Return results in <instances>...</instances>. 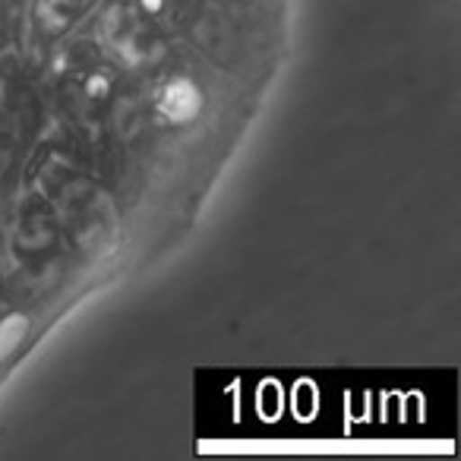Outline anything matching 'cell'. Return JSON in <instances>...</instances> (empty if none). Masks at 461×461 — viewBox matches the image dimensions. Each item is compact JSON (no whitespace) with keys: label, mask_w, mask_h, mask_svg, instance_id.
<instances>
[{"label":"cell","mask_w":461,"mask_h":461,"mask_svg":"<svg viewBox=\"0 0 461 461\" xmlns=\"http://www.w3.org/2000/svg\"><path fill=\"white\" fill-rule=\"evenodd\" d=\"M0 35H4V20H0Z\"/></svg>","instance_id":"277c9868"},{"label":"cell","mask_w":461,"mask_h":461,"mask_svg":"<svg viewBox=\"0 0 461 461\" xmlns=\"http://www.w3.org/2000/svg\"><path fill=\"white\" fill-rule=\"evenodd\" d=\"M7 108H10V79L7 73L0 70V121L7 117Z\"/></svg>","instance_id":"3957f363"},{"label":"cell","mask_w":461,"mask_h":461,"mask_svg":"<svg viewBox=\"0 0 461 461\" xmlns=\"http://www.w3.org/2000/svg\"><path fill=\"white\" fill-rule=\"evenodd\" d=\"M51 209L60 228L77 240L79 250H102L104 238H111V205L89 180L70 177L51 193Z\"/></svg>","instance_id":"6da1fadb"},{"label":"cell","mask_w":461,"mask_h":461,"mask_svg":"<svg viewBox=\"0 0 461 461\" xmlns=\"http://www.w3.org/2000/svg\"><path fill=\"white\" fill-rule=\"evenodd\" d=\"M60 244V221L48 203L26 205L14 224V253L26 263L48 259Z\"/></svg>","instance_id":"7a4b0ae2"}]
</instances>
